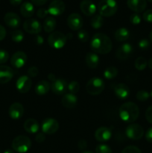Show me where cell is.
Returning <instances> with one entry per match:
<instances>
[{
    "label": "cell",
    "instance_id": "6da1fadb",
    "mask_svg": "<svg viewBox=\"0 0 152 153\" xmlns=\"http://www.w3.org/2000/svg\"><path fill=\"white\" fill-rule=\"evenodd\" d=\"M90 47L95 53L105 55L112 50L113 43L107 35L103 33H96L91 39Z\"/></svg>",
    "mask_w": 152,
    "mask_h": 153
},
{
    "label": "cell",
    "instance_id": "7a4b0ae2",
    "mask_svg": "<svg viewBox=\"0 0 152 153\" xmlns=\"http://www.w3.org/2000/svg\"><path fill=\"white\" fill-rule=\"evenodd\" d=\"M119 114L122 121L131 123L138 119L139 116V109L137 105L134 102H127L119 108Z\"/></svg>",
    "mask_w": 152,
    "mask_h": 153
},
{
    "label": "cell",
    "instance_id": "3957f363",
    "mask_svg": "<svg viewBox=\"0 0 152 153\" xmlns=\"http://www.w3.org/2000/svg\"><path fill=\"white\" fill-rule=\"evenodd\" d=\"M97 8L101 16L110 17L117 12L118 4L116 0H101Z\"/></svg>",
    "mask_w": 152,
    "mask_h": 153
},
{
    "label": "cell",
    "instance_id": "277c9868",
    "mask_svg": "<svg viewBox=\"0 0 152 153\" xmlns=\"http://www.w3.org/2000/svg\"><path fill=\"white\" fill-rule=\"evenodd\" d=\"M12 149L18 153H25L31 146V140L25 135H19L12 141Z\"/></svg>",
    "mask_w": 152,
    "mask_h": 153
},
{
    "label": "cell",
    "instance_id": "5b68a950",
    "mask_svg": "<svg viewBox=\"0 0 152 153\" xmlns=\"http://www.w3.org/2000/svg\"><path fill=\"white\" fill-rule=\"evenodd\" d=\"M105 84L101 79L98 77H92L86 83V89L89 94L92 96H97L104 91Z\"/></svg>",
    "mask_w": 152,
    "mask_h": 153
},
{
    "label": "cell",
    "instance_id": "8992f818",
    "mask_svg": "<svg viewBox=\"0 0 152 153\" xmlns=\"http://www.w3.org/2000/svg\"><path fill=\"white\" fill-rule=\"evenodd\" d=\"M67 36L61 31H55L51 33L48 37V43L51 47L56 49L64 47L67 41Z\"/></svg>",
    "mask_w": 152,
    "mask_h": 153
},
{
    "label": "cell",
    "instance_id": "52a82bcc",
    "mask_svg": "<svg viewBox=\"0 0 152 153\" xmlns=\"http://www.w3.org/2000/svg\"><path fill=\"white\" fill-rule=\"evenodd\" d=\"M125 134L131 140H139L144 135V129L139 124H130L125 129Z\"/></svg>",
    "mask_w": 152,
    "mask_h": 153
},
{
    "label": "cell",
    "instance_id": "ba28073f",
    "mask_svg": "<svg viewBox=\"0 0 152 153\" xmlns=\"http://www.w3.org/2000/svg\"><path fill=\"white\" fill-rule=\"evenodd\" d=\"M59 128V123L54 118H46L41 124V130L45 134H52Z\"/></svg>",
    "mask_w": 152,
    "mask_h": 153
},
{
    "label": "cell",
    "instance_id": "9c48e42d",
    "mask_svg": "<svg viewBox=\"0 0 152 153\" xmlns=\"http://www.w3.org/2000/svg\"><path fill=\"white\" fill-rule=\"evenodd\" d=\"M23 28L28 34H38L41 32L42 25L37 19L29 18L24 22Z\"/></svg>",
    "mask_w": 152,
    "mask_h": 153
},
{
    "label": "cell",
    "instance_id": "30bf717a",
    "mask_svg": "<svg viewBox=\"0 0 152 153\" xmlns=\"http://www.w3.org/2000/svg\"><path fill=\"white\" fill-rule=\"evenodd\" d=\"M32 81L28 76H22L18 78L16 82V88L21 94H26L31 90Z\"/></svg>",
    "mask_w": 152,
    "mask_h": 153
},
{
    "label": "cell",
    "instance_id": "8fae6325",
    "mask_svg": "<svg viewBox=\"0 0 152 153\" xmlns=\"http://www.w3.org/2000/svg\"><path fill=\"white\" fill-rule=\"evenodd\" d=\"M67 25L73 31H79L83 26V18L77 13H71L67 18Z\"/></svg>",
    "mask_w": 152,
    "mask_h": 153
},
{
    "label": "cell",
    "instance_id": "7c38bea8",
    "mask_svg": "<svg viewBox=\"0 0 152 153\" xmlns=\"http://www.w3.org/2000/svg\"><path fill=\"white\" fill-rule=\"evenodd\" d=\"M27 60H28V57L26 54L22 51H19V52H15L12 55L10 58V64L14 68L19 69L26 64Z\"/></svg>",
    "mask_w": 152,
    "mask_h": 153
},
{
    "label": "cell",
    "instance_id": "4fadbf2b",
    "mask_svg": "<svg viewBox=\"0 0 152 153\" xmlns=\"http://www.w3.org/2000/svg\"><path fill=\"white\" fill-rule=\"evenodd\" d=\"M65 3L62 0H54L49 5L48 11L52 16H60L65 11Z\"/></svg>",
    "mask_w": 152,
    "mask_h": 153
},
{
    "label": "cell",
    "instance_id": "5bb4252c",
    "mask_svg": "<svg viewBox=\"0 0 152 153\" xmlns=\"http://www.w3.org/2000/svg\"><path fill=\"white\" fill-rule=\"evenodd\" d=\"M66 81L63 79H57L55 82H53L51 85V89L52 92L56 95H63L66 93L67 90Z\"/></svg>",
    "mask_w": 152,
    "mask_h": 153
},
{
    "label": "cell",
    "instance_id": "9a60e30c",
    "mask_svg": "<svg viewBox=\"0 0 152 153\" xmlns=\"http://www.w3.org/2000/svg\"><path fill=\"white\" fill-rule=\"evenodd\" d=\"M133 50V46L131 43H125L119 46L116 51V55L119 60H127L131 55Z\"/></svg>",
    "mask_w": 152,
    "mask_h": 153
},
{
    "label": "cell",
    "instance_id": "2e32d148",
    "mask_svg": "<svg viewBox=\"0 0 152 153\" xmlns=\"http://www.w3.org/2000/svg\"><path fill=\"white\" fill-rule=\"evenodd\" d=\"M4 21L6 25L12 28H17L20 25L21 19L19 15L13 12H8L4 15Z\"/></svg>",
    "mask_w": 152,
    "mask_h": 153
},
{
    "label": "cell",
    "instance_id": "e0dca14e",
    "mask_svg": "<svg viewBox=\"0 0 152 153\" xmlns=\"http://www.w3.org/2000/svg\"><path fill=\"white\" fill-rule=\"evenodd\" d=\"M112 131L108 127H100L95 131V137L98 141L104 143L108 141L112 137Z\"/></svg>",
    "mask_w": 152,
    "mask_h": 153
},
{
    "label": "cell",
    "instance_id": "ac0fdd59",
    "mask_svg": "<svg viewBox=\"0 0 152 153\" xmlns=\"http://www.w3.org/2000/svg\"><path fill=\"white\" fill-rule=\"evenodd\" d=\"M9 116L13 120H19L24 114V108L21 103L14 102L10 106L8 110Z\"/></svg>",
    "mask_w": 152,
    "mask_h": 153
},
{
    "label": "cell",
    "instance_id": "d6986e66",
    "mask_svg": "<svg viewBox=\"0 0 152 153\" xmlns=\"http://www.w3.org/2000/svg\"><path fill=\"white\" fill-rule=\"evenodd\" d=\"M128 7L135 13H141L145 10L147 7L146 0H127Z\"/></svg>",
    "mask_w": 152,
    "mask_h": 153
},
{
    "label": "cell",
    "instance_id": "ffe728a7",
    "mask_svg": "<svg viewBox=\"0 0 152 153\" xmlns=\"http://www.w3.org/2000/svg\"><path fill=\"white\" fill-rule=\"evenodd\" d=\"M80 10L86 16H93L97 10V7L91 0H83L80 4Z\"/></svg>",
    "mask_w": 152,
    "mask_h": 153
},
{
    "label": "cell",
    "instance_id": "44dd1931",
    "mask_svg": "<svg viewBox=\"0 0 152 153\" xmlns=\"http://www.w3.org/2000/svg\"><path fill=\"white\" fill-rule=\"evenodd\" d=\"M113 91L116 97L120 100H126L131 94L129 88L124 83H119L115 85Z\"/></svg>",
    "mask_w": 152,
    "mask_h": 153
},
{
    "label": "cell",
    "instance_id": "7402d4cb",
    "mask_svg": "<svg viewBox=\"0 0 152 153\" xmlns=\"http://www.w3.org/2000/svg\"><path fill=\"white\" fill-rule=\"evenodd\" d=\"M13 77V70L8 66L0 65V84H6Z\"/></svg>",
    "mask_w": 152,
    "mask_h": 153
},
{
    "label": "cell",
    "instance_id": "603a6c76",
    "mask_svg": "<svg viewBox=\"0 0 152 153\" xmlns=\"http://www.w3.org/2000/svg\"><path fill=\"white\" fill-rule=\"evenodd\" d=\"M77 102V97H76L75 94H71V93L65 94L61 100V103L66 108H73L76 106Z\"/></svg>",
    "mask_w": 152,
    "mask_h": 153
},
{
    "label": "cell",
    "instance_id": "cb8c5ba5",
    "mask_svg": "<svg viewBox=\"0 0 152 153\" xmlns=\"http://www.w3.org/2000/svg\"><path fill=\"white\" fill-rule=\"evenodd\" d=\"M24 129L30 134H35L40 129V124L36 120L29 118L24 123Z\"/></svg>",
    "mask_w": 152,
    "mask_h": 153
},
{
    "label": "cell",
    "instance_id": "d4e9b609",
    "mask_svg": "<svg viewBox=\"0 0 152 153\" xmlns=\"http://www.w3.org/2000/svg\"><path fill=\"white\" fill-rule=\"evenodd\" d=\"M51 89L50 82L46 80H42L37 82L35 86V93L38 96H44L49 93Z\"/></svg>",
    "mask_w": 152,
    "mask_h": 153
},
{
    "label": "cell",
    "instance_id": "484cf974",
    "mask_svg": "<svg viewBox=\"0 0 152 153\" xmlns=\"http://www.w3.org/2000/svg\"><path fill=\"white\" fill-rule=\"evenodd\" d=\"M86 64L89 68L95 69L99 64L100 59L98 55L95 52H88L85 58Z\"/></svg>",
    "mask_w": 152,
    "mask_h": 153
},
{
    "label": "cell",
    "instance_id": "4316f807",
    "mask_svg": "<svg viewBox=\"0 0 152 153\" xmlns=\"http://www.w3.org/2000/svg\"><path fill=\"white\" fill-rule=\"evenodd\" d=\"M20 13L24 17L28 18L34 15V6L30 1H25L20 6Z\"/></svg>",
    "mask_w": 152,
    "mask_h": 153
},
{
    "label": "cell",
    "instance_id": "83f0119b",
    "mask_svg": "<svg viewBox=\"0 0 152 153\" xmlns=\"http://www.w3.org/2000/svg\"><path fill=\"white\" fill-rule=\"evenodd\" d=\"M130 37V31L127 28H118L115 32V38L118 42L126 41Z\"/></svg>",
    "mask_w": 152,
    "mask_h": 153
},
{
    "label": "cell",
    "instance_id": "f1b7e54d",
    "mask_svg": "<svg viewBox=\"0 0 152 153\" xmlns=\"http://www.w3.org/2000/svg\"><path fill=\"white\" fill-rule=\"evenodd\" d=\"M57 22L53 16H47L43 23V29L46 32L51 33L56 28Z\"/></svg>",
    "mask_w": 152,
    "mask_h": 153
},
{
    "label": "cell",
    "instance_id": "f546056e",
    "mask_svg": "<svg viewBox=\"0 0 152 153\" xmlns=\"http://www.w3.org/2000/svg\"><path fill=\"white\" fill-rule=\"evenodd\" d=\"M104 24V18L100 14L94 15L90 20V25L95 29H98L101 28Z\"/></svg>",
    "mask_w": 152,
    "mask_h": 153
},
{
    "label": "cell",
    "instance_id": "4dcf8cb0",
    "mask_svg": "<svg viewBox=\"0 0 152 153\" xmlns=\"http://www.w3.org/2000/svg\"><path fill=\"white\" fill-rule=\"evenodd\" d=\"M119 71L116 67L113 66H110L107 68L105 69L104 71V77L107 79H113L117 76Z\"/></svg>",
    "mask_w": 152,
    "mask_h": 153
},
{
    "label": "cell",
    "instance_id": "1f68e13d",
    "mask_svg": "<svg viewBox=\"0 0 152 153\" xmlns=\"http://www.w3.org/2000/svg\"><path fill=\"white\" fill-rule=\"evenodd\" d=\"M135 68L139 71H142L148 66V61L144 57H138L134 62Z\"/></svg>",
    "mask_w": 152,
    "mask_h": 153
},
{
    "label": "cell",
    "instance_id": "d6a6232c",
    "mask_svg": "<svg viewBox=\"0 0 152 153\" xmlns=\"http://www.w3.org/2000/svg\"><path fill=\"white\" fill-rule=\"evenodd\" d=\"M11 39L15 43H21L24 39V33L19 29H15L11 33Z\"/></svg>",
    "mask_w": 152,
    "mask_h": 153
},
{
    "label": "cell",
    "instance_id": "836d02e7",
    "mask_svg": "<svg viewBox=\"0 0 152 153\" xmlns=\"http://www.w3.org/2000/svg\"><path fill=\"white\" fill-rule=\"evenodd\" d=\"M150 97V94L145 90H140L137 93V95H136L137 100L139 102L147 101Z\"/></svg>",
    "mask_w": 152,
    "mask_h": 153
},
{
    "label": "cell",
    "instance_id": "e575fe53",
    "mask_svg": "<svg viewBox=\"0 0 152 153\" xmlns=\"http://www.w3.org/2000/svg\"><path fill=\"white\" fill-rule=\"evenodd\" d=\"M67 89L69 90L71 94H75L76 93H77L80 90V85L76 81H72L69 83L68 84V86H67Z\"/></svg>",
    "mask_w": 152,
    "mask_h": 153
},
{
    "label": "cell",
    "instance_id": "d590c367",
    "mask_svg": "<svg viewBox=\"0 0 152 153\" xmlns=\"http://www.w3.org/2000/svg\"><path fill=\"white\" fill-rule=\"evenodd\" d=\"M95 152L96 153H112V149L108 145L104 144H98L95 148Z\"/></svg>",
    "mask_w": 152,
    "mask_h": 153
},
{
    "label": "cell",
    "instance_id": "8d00e7d4",
    "mask_svg": "<svg viewBox=\"0 0 152 153\" xmlns=\"http://www.w3.org/2000/svg\"><path fill=\"white\" fill-rule=\"evenodd\" d=\"M77 37L83 43H86L89 40V34L84 29H80L77 32Z\"/></svg>",
    "mask_w": 152,
    "mask_h": 153
},
{
    "label": "cell",
    "instance_id": "74e56055",
    "mask_svg": "<svg viewBox=\"0 0 152 153\" xmlns=\"http://www.w3.org/2000/svg\"><path fill=\"white\" fill-rule=\"evenodd\" d=\"M141 16L137 13H133L130 16V21H131V22L133 25H139L141 22Z\"/></svg>",
    "mask_w": 152,
    "mask_h": 153
},
{
    "label": "cell",
    "instance_id": "f35d334b",
    "mask_svg": "<svg viewBox=\"0 0 152 153\" xmlns=\"http://www.w3.org/2000/svg\"><path fill=\"white\" fill-rule=\"evenodd\" d=\"M122 153H142V152L137 146H128L122 151Z\"/></svg>",
    "mask_w": 152,
    "mask_h": 153
},
{
    "label": "cell",
    "instance_id": "ab89813d",
    "mask_svg": "<svg viewBox=\"0 0 152 153\" xmlns=\"http://www.w3.org/2000/svg\"><path fill=\"white\" fill-rule=\"evenodd\" d=\"M9 59V54L7 51L0 49V64H4Z\"/></svg>",
    "mask_w": 152,
    "mask_h": 153
},
{
    "label": "cell",
    "instance_id": "60d3db41",
    "mask_svg": "<svg viewBox=\"0 0 152 153\" xmlns=\"http://www.w3.org/2000/svg\"><path fill=\"white\" fill-rule=\"evenodd\" d=\"M150 41L147 39H142L139 41L138 43V46L139 49H148L149 47H150Z\"/></svg>",
    "mask_w": 152,
    "mask_h": 153
},
{
    "label": "cell",
    "instance_id": "b9f144b4",
    "mask_svg": "<svg viewBox=\"0 0 152 153\" xmlns=\"http://www.w3.org/2000/svg\"><path fill=\"white\" fill-rule=\"evenodd\" d=\"M39 70L35 66H31L28 70V75L30 78H35L38 75Z\"/></svg>",
    "mask_w": 152,
    "mask_h": 153
},
{
    "label": "cell",
    "instance_id": "7bdbcfd3",
    "mask_svg": "<svg viewBox=\"0 0 152 153\" xmlns=\"http://www.w3.org/2000/svg\"><path fill=\"white\" fill-rule=\"evenodd\" d=\"M143 19L145 22H152V10L149 9V10H145L142 15Z\"/></svg>",
    "mask_w": 152,
    "mask_h": 153
},
{
    "label": "cell",
    "instance_id": "ee69618b",
    "mask_svg": "<svg viewBox=\"0 0 152 153\" xmlns=\"http://www.w3.org/2000/svg\"><path fill=\"white\" fill-rule=\"evenodd\" d=\"M49 14V11H48V9L46 8H40L37 12V16H38L40 19H43V18H46L47 15Z\"/></svg>",
    "mask_w": 152,
    "mask_h": 153
},
{
    "label": "cell",
    "instance_id": "f6af8a7d",
    "mask_svg": "<svg viewBox=\"0 0 152 153\" xmlns=\"http://www.w3.org/2000/svg\"><path fill=\"white\" fill-rule=\"evenodd\" d=\"M145 118L148 123L152 124V105L149 106L145 111Z\"/></svg>",
    "mask_w": 152,
    "mask_h": 153
},
{
    "label": "cell",
    "instance_id": "bcb514c9",
    "mask_svg": "<svg viewBox=\"0 0 152 153\" xmlns=\"http://www.w3.org/2000/svg\"><path fill=\"white\" fill-rule=\"evenodd\" d=\"M45 140H46V135H45V134L43 132L38 133V134L36 135L35 140L37 142V143H43V142H44Z\"/></svg>",
    "mask_w": 152,
    "mask_h": 153
},
{
    "label": "cell",
    "instance_id": "7dc6e473",
    "mask_svg": "<svg viewBox=\"0 0 152 153\" xmlns=\"http://www.w3.org/2000/svg\"><path fill=\"white\" fill-rule=\"evenodd\" d=\"M77 146H78L79 149H80V150H84L87 147V142L83 140V139L80 140L77 143Z\"/></svg>",
    "mask_w": 152,
    "mask_h": 153
},
{
    "label": "cell",
    "instance_id": "c3c4849f",
    "mask_svg": "<svg viewBox=\"0 0 152 153\" xmlns=\"http://www.w3.org/2000/svg\"><path fill=\"white\" fill-rule=\"evenodd\" d=\"M145 137L146 140L149 143H152V127L149 128L147 130V131L145 132Z\"/></svg>",
    "mask_w": 152,
    "mask_h": 153
},
{
    "label": "cell",
    "instance_id": "681fc988",
    "mask_svg": "<svg viewBox=\"0 0 152 153\" xmlns=\"http://www.w3.org/2000/svg\"><path fill=\"white\" fill-rule=\"evenodd\" d=\"M31 1L33 4H35L37 6H41L46 4L49 0H31Z\"/></svg>",
    "mask_w": 152,
    "mask_h": 153
},
{
    "label": "cell",
    "instance_id": "f907efd6",
    "mask_svg": "<svg viewBox=\"0 0 152 153\" xmlns=\"http://www.w3.org/2000/svg\"><path fill=\"white\" fill-rule=\"evenodd\" d=\"M34 41H35V43H37V45H42L44 43V39H43V37H42L41 35L37 34V35H36L35 37H34Z\"/></svg>",
    "mask_w": 152,
    "mask_h": 153
},
{
    "label": "cell",
    "instance_id": "816d5d0a",
    "mask_svg": "<svg viewBox=\"0 0 152 153\" xmlns=\"http://www.w3.org/2000/svg\"><path fill=\"white\" fill-rule=\"evenodd\" d=\"M6 36V30L4 26L0 25V41L2 40Z\"/></svg>",
    "mask_w": 152,
    "mask_h": 153
},
{
    "label": "cell",
    "instance_id": "f5cc1de1",
    "mask_svg": "<svg viewBox=\"0 0 152 153\" xmlns=\"http://www.w3.org/2000/svg\"><path fill=\"white\" fill-rule=\"evenodd\" d=\"M10 3L13 6H18L19 4H22V0H9Z\"/></svg>",
    "mask_w": 152,
    "mask_h": 153
},
{
    "label": "cell",
    "instance_id": "db71d44e",
    "mask_svg": "<svg viewBox=\"0 0 152 153\" xmlns=\"http://www.w3.org/2000/svg\"><path fill=\"white\" fill-rule=\"evenodd\" d=\"M48 78H49V80H50L52 82H55V81L57 79L56 77H55V75L52 74V73H50V74H49V76H48Z\"/></svg>",
    "mask_w": 152,
    "mask_h": 153
},
{
    "label": "cell",
    "instance_id": "11a10c76",
    "mask_svg": "<svg viewBox=\"0 0 152 153\" xmlns=\"http://www.w3.org/2000/svg\"><path fill=\"white\" fill-rule=\"evenodd\" d=\"M148 66L151 70H152V58H151L148 61Z\"/></svg>",
    "mask_w": 152,
    "mask_h": 153
},
{
    "label": "cell",
    "instance_id": "9f6ffc18",
    "mask_svg": "<svg viewBox=\"0 0 152 153\" xmlns=\"http://www.w3.org/2000/svg\"><path fill=\"white\" fill-rule=\"evenodd\" d=\"M3 153H14L13 150H11V149H7V150L4 151Z\"/></svg>",
    "mask_w": 152,
    "mask_h": 153
},
{
    "label": "cell",
    "instance_id": "6f0895ef",
    "mask_svg": "<svg viewBox=\"0 0 152 153\" xmlns=\"http://www.w3.org/2000/svg\"><path fill=\"white\" fill-rule=\"evenodd\" d=\"M149 38H150V40L152 42V30L150 32V34H149Z\"/></svg>",
    "mask_w": 152,
    "mask_h": 153
},
{
    "label": "cell",
    "instance_id": "680465c9",
    "mask_svg": "<svg viewBox=\"0 0 152 153\" xmlns=\"http://www.w3.org/2000/svg\"><path fill=\"white\" fill-rule=\"evenodd\" d=\"M81 153H94L92 152H91V151H87V150H85V151H83Z\"/></svg>",
    "mask_w": 152,
    "mask_h": 153
},
{
    "label": "cell",
    "instance_id": "91938a15",
    "mask_svg": "<svg viewBox=\"0 0 152 153\" xmlns=\"http://www.w3.org/2000/svg\"><path fill=\"white\" fill-rule=\"evenodd\" d=\"M150 96L151 97H152V90H151V94H150Z\"/></svg>",
    "mask_w": 152,
    "mask_h": 153
},
{
    "label": "cell",
    "instance_id": "94428289",
    "mask_svg": "<svg viewBox=\"0 0 152 153\" xmlns=\"http://www.w3.org/2000/svg\"><path fill=\"white\" fill-rule=\"evenodd\" d=\"M146 1H150V2H152V0H146Z\"/></svg>",
    "mask_w": 152,
    "mask_h": 153
},
{
    "label": "cell",
    "instance_id": "6125c7cd",
    "mask_svg": "<svg viewBox=\"0 0 152 153\" xmlns=\"http://www.w3.org/2000/svg\"><path fill=\"white\" fill-rule=\"evenodd\" d=\"M0 153H1V152H0Z\"/></svg>",
    "mask_w": 152,
    "mask_h": 153
}]
</instances>
